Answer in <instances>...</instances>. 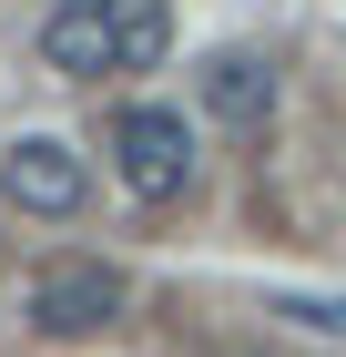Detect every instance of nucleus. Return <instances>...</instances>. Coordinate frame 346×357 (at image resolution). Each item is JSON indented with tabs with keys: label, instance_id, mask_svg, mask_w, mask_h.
<instances>
[{
	"label": "nucleus",
	"instance_id": "nucleus-1",
	"mask_svg": "<svg viewBox=\"0 0 346 357\" xmlns=\"http://www.w3.org/2000/svg\"><path fill=\"white\" fill-rule=\"evenodd\" d=\"M112 174L143 194V204H173L194 184V133L173 102H123L112 112Z\"/></svg>",
	"mask_w": 346,
	"mask_h": 357
},
{
	"label": "nucleus",
	"instance_id": "nucleus-2",
	"mask_svg": "<svg viewBox=\"0 0 346 357\" xmlns=\"http://www.w3.org/2000/svg\"><path fill=\"white\" fill-rule=\"evenodd\" d=\"M123 306H133V286L102 255H52V266L31 275V327L41 337H102Z\"/></svg>",
	"mask_w": 346,
	"mask_h": 357
},
{
	"label": "nucleus",
	"instance_id": "nucleus-3",
	"mask_svg": "<svg viewBox=\"0 0 346 357\" xmlns=\"http://www.w3.org/2000/svg\"><path fill=\"white\" fill-rule=\"evenodd\" d=\"M0 194H10L21 215L61 225V215H81V194H92V164H81L61 133H21L10 153H0Z\"/></svg>",
	"mask_w": 346,
	"mask_h": 357
},
{
	"label": "nucleus",
	"instance_id": "nucleus-4",
	"mask_svg": "<svg viewBox=\"0 0 346 357\" xmlns=\"http://www.w3.org/2000/svg\"><path fill=\"white\" fill-rule=\"evenodd\" d=\"M41 61H52L61 82L123 72V21H112V0H61L52 21H41Z\"/></svg>",
	"mask_w": 346,
	"mask_h": 357
},
{
	"label": "nucleus",
	"instance_id": "nucleus-5",
	"mask_svg": "<svg viewBox=\"0 0 346 357\" xmlns=\"http://www.w3.org/2000/svg\"><path fill=\"white\" fill-rule=\"evenodd\" d=\"M194 92H204V112H214V123L255 133V123L275 112V61H255V52H214L204 72H194Z\"/></svg>",
	"mask_w": 346,
	"mask_h": 357
},
{
	"label": "nucleus",
	"instance_id": "nucleus-6",
	"mask_svg": "<svg viewBox=\"0 0 346 357\" xmlns=\"http://www.w3.org/2000/svg\"><path fill=\"white\" fill-rule=\"evenodd\" d=\"M112 21H123V72H153L173 52V0H112Z\"/></svg>",
	"mask_w": 346,
	"mask_h": 357
},
{
	"label": "nucleus",
	"instance_id": "nucleus-7",
	"mask_svg": "<svg viewBox=\"0 0 346 357\" xmlns=\"http://www.w3.org/2000/svg\"><path fill=\"white\" fill-rule=\"evenodd\" d=\"M295 327H316V337H346V296H285Z\"/></svg>",
	"mask_w": 346,
	"mask_h": 357
}]
</instances>
